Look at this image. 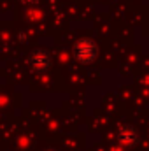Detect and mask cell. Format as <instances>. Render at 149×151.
Segmentation results:
<instances>
[{
	"mask_svg": "<svg viewBox=\"0 0 149 151\" xmlns=\"http://www.w3.org/2000/svg\"><path fill=\"white\" fill-rule=\"evenodd\" d=\"M75 58L81 62V63H91L97 55H98V47L93 40L90 39H81L77 44H75Z\"/></svg>",
	"mask_w": 149,
	"mask_h": 151,
	"instance_id": "6da1fadb",
	"label": "cell"
},
{
	"mask_svg": "<svg viewBox=\"0 0 149 151\" xmlns=\"http://www.w3.org/2000/svg\"><path fill=\"white\" fill-rule=\"evenodd\" d=\"M30 63H32V67H34L35 70L44 72V70L49 69V65H51V58H49V55H47L44 49H37V51L32 53V56H30Z\"/></svg>",
	"mask_w": 149,
	"mask_h": 151,
	"instance_id": "7a4b0ae2",
	"label": "cell"
},
{
	"mask_svg": "<svg viewBox=\"0 0 149 151\" xmlns=\"http://www.w3.org/2000/svg\"><path fill=\"white\" fill-rule=\"evenodd\" d=\"M119 141L125 144V146H133V144H137V141H139V137H137V130L135 128H132V127H123L121 130H119Z\"/></svg>",
	"mask_w": 149,
	"mask_h": 151,
	"instance_id": "3957f363",
	"label": "cell"
}]
</instances>
